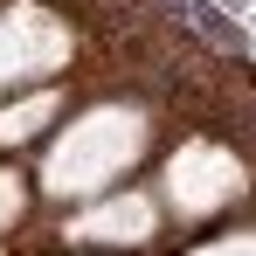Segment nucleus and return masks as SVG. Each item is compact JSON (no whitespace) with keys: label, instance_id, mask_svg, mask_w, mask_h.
<instances>
[{"label":"nucleus","instance_id":"4","mask_svg":"<svg viewBox=\"0 0 256 256\" xmlns=\"http://www.w3.org/2000/svg\"><path fill=\"white\" fill-rule=\"evenodd\" d=\"M48 62H62V35L48 28L42 14H7V21H0V84L35 76Z\"/></svg>","mask_w":256,"mask_h":256},{"label":"nucleus","instance_id":"1","mask_svg":"<svg viewBox=\"0 0 256 256\" xmlns=\"http://www.w3.org/2000/svg\"><path fill=\"white\" fill-rule=\"evenodd\" d=\"M138 146H146V118L138 111H90L84 125H70L62 146L48 152L42 187L48 194H97V187H111L138 160Z\"/></svg>","mask_w":256,"mask_h":256},{"label":"nucleus","instance_id":"2","mask_svg":"<svg viewBox=\"0 0 256 256\" xmlns=\"http://www.w3.org/2000/svg\"><path fill=\"white\" fill-rule=\"evenodd\" d=\"M242 187H250V173L222 146H180L166 160V208L173 214H222Z\"/></svg>","mask_w":256,"mask_h":256},{"label":"nucleus","instance_id":"3","mask_svg":"<svg viewBox=\"0 0 256 256\" xmlns=\"http://www.w3.org/2000/svg\"><path fill=\"white\" fill-rule=\"evenodd\" d=\"M160 228V214H152V194H111V201H97L70 222V236L76 242H146Z\"/></svg>","mask_w":256,"mask_h":256},{"label":"nucleus","instance_id":"7","mask_svg":"<svg viewBox=\"0 0 256 256\" xmlns=\"http://www.w3.org/2000/svg\"><path fill=\"white\" fill-rule=\"evenodd\" d=\"M14 214H21V180H14V173H0V228H7Z\"/></svg>","mask_w":256,"mask_h":256},{"label":"nucleus","instance_id":"6","mask_svg":"<svg viewBox=\"0 0 256 256\" xmlns=\"http://www.w3.org/2000/svg\"><path fill=\"white\" fill-rule=\"evenodd\" d=\"M194 256H256V236H222V242H208Z\"/></svg>","mask_w":256,"mask_h":256},{"label":"nucleus","instance_id":"5","mask_svg":"<svg viewBox=\"0 0 256 256\" xmlns=\"http://www.w3.org/2000/svg\"><path fill=\"white\" fill-rule=\"evenodd\" d=\"M48 118H56V97H48V90H42V97H21L14 111H0V146H21V138H35Z\"/></svg>","mask_w":256,"mask_h":256}]
</instances>
